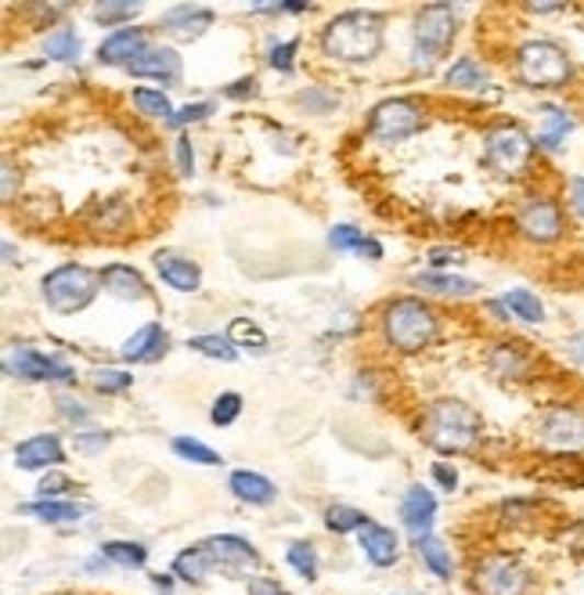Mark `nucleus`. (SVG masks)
<instances>
[{
  "label": "nucleus",
  "instance_id": "obj_1",
  "mask_svg": "<svg viewBox=\"0 0 584 595\" xmlns=\"http://www.w3.org/2000/svg\"><path fill=\"white\" fill-rule=\"evenodd\" d=\"M480 419L476 408H469L465 401H434L423 415V437L429 448H437L440 454H462L473 451L480 440Z\"/></svg>",
  "mask_w": 584,
  "mask_h": 595
},
{
  "label": "nucleus",
  "instance_id": "obj_2",
  "mask_svg": "<svg viewBox=\"0 0 584 595\" xmlns=\"http://www.w3.org/2000/svg\"><path fill=\"white\" fill-rule=\"evenodd\" d=\"M322 47L328 58L339 61H368L383 47V19L372 11H347L325 25Z\"/></svg>",
  "mask_w": 584,
  "mask_h": 595
},
{
  "label": "nucleus",
  "instance_id": "obj_3",
  "mask_svg": "<svg viewBox=\"0 0 584 595\" xmlns=\"http://www.w3.org/2000/svg\"><path fill=\"white\" fill-rule=\"evenodd\" d=\"M437 336V314L426 307L423 300L401 296L386 303L383 311V339L401 353H415L434 344Z\"/></svg>",
  "mask_w": 584,
  "mask_h": 595
},
{
  "label": "nucleus",
  "instance_id": "obj_4",
  "mask_svg": "<svg viewBox=\"0 0 584 595\" xmlns=\"http://www.w3.org/2000/svg\"><path fill=\"white\" fill-rule=\"evenodd\" d=\"M516 76L535 91H560L574 80V61L555 41H527L516 50Z\"/></svg>",
  "mask_w": 584,
  "mask_h": 595
},
{
  "label": "nucleus",
  "instance_id": "obj_5",
  "mask_svg": "<svg viewBox=\"0 0 584 595\" xmlns=\"http://www.w3.org/2000/svg\"><path fill=\"white\" fill-rule=\"evenodd\" d=\"M454 33H459V19H454V8L448 4H429L418 11L415 19V58L412 66L429 72L437 66V58L451 47Z\"/></svg>",
  "mask_w": 584,
  "mask_h": 595
},
{
  "label": "nucleus",
  "instance_id": "obj_6",
  "mask_svg": "<svg viewBox=\"0 0 584 595\" xmlns=\"http://www.w3.org/2000/svg\"><path fill=\"white\" fill-rule=\"evenodd\" d=\"M98 296V274L80 268V263H61L44 278V300L50 311L76 314Z\"/></svg>",
  "mask_w": 584,
  "mask_h": 595
},
{
  "label": "nucleus",
  "instance_id": "obj_7",
  "mask_svg": "<svg viewBox=\"0 0 584 595\" xmlns=\"http://www.w3.org/2000/svg\"><path fill=\"white\" fill-rule=\"evenodd\" d=\"M535 148H538V142L516 123L491 126V131L484 134V159L505 177L524 173L530 167V159H535Z\"/></svg>",
  "mask_w": 584,
  "mask_h": 595
},
{
  "label": "nucleus",
  "instance_id": "obj_8",
  "mask_svg": "<svg viewBox=\"0 0 584 595\" xmlns=\"http://www.w3.org/2000/svg\"><path fill=\"white\" fill-rule=\"evenodd\" d=\"M423 109L415 105L412 98H386L379 101V105L372 109V120H368V134L375 137V142H404V137H412L423 131Z\"/></svg>",
  "mask_w": 584,
  "mask_h": 595
},
{
  "label": "nucleus",
  "instance_id": "obj_9",
  "mask_svg": "<svg viewBox=\"0 0 584 595\" xmlns=\"http://www.w3.org/2000/svg\"><path fill=\"white\" fill-rule=\"evenodd\" d=\"M538 440L544 451L555 454H581L584 451V412L560 404V408H549L538 423Z\"/></svg>",
  "mask_w": 584,
  "mask_h": 595
},
{
  "label": "nucleus",
  "instance_id": "obj_10",
  "mask_svg": "<svg viewBox=\"0 0 584 595\" xmlns=\"http://www.w3.org/2000/svg\"><path fill=\"white\" fill-rule=\"evenodd\" d=\"M473 585L480 595H527L530 588V571L516 555H487V560L476 563V577Z\"/></svg>",
  "mask_w": 584,
  "mask_h": 595
},
{
  "label": "nucleus",
  "instance_id": "obj_11",
  "mask_svg": "<svg viewBox=\"0 0 584 595\" xmlns=\"http://www.w3.org/2000/svg\"><path fill=\"white\" fill-rule=\"evenodd\" d=\"M516 227H519V235L538 246H549L555 238H563V232H566L560 202L549 195H530L524 206L516 210Z\"/></svg>",
  "mask_w": 584,
  "mask_h": 595
},
{
  "label": "nucleus",
  "instance_id": "obj_12",
  "mask_svg": "<svg viewBox=\"0 0 584 595\" xmlns=\"http://www.w3.org/2000/svg\"><path fill=\"white\" fill-rule=\"evenodd\" d=\"M4 369L11 375H22V379H36V383H72V369L66 361L58 358H47V353L33 350V347H22L8 358Z\"/></svg>",
  "mask_w": 584,
  "mask_h": 595
},
{
  "label": "nucleus",
  "instance_id": "obj_13",
  "mask_svg": "<svg viewBox=\"0 0 584 595\" xmlns=\"http://www.w3.org/2000/svg\"><path fill=\"white\" fill-rule=\"evenodd\" d=\"M213 25V11L210 8H202V4H181V8H173L162 15L159 22V30L173 36V41H181V44H192L199 41L202 33H206Z\"/></svg>",
  "mask_w": 584,
  "mask_h": 595
},
{
  "label": "nucleus",
  "instance_id": "obj_14",
  "mask_svg": "<svg viewBox=\"0 0 584 595\" xmlns=\"http://www.w3.org/2000/svg\"><path fill=\"white\" fill-rule=\"evenodd\" d=\"M148 50V36L145 30H134V25H123V30L109 33L98 47L101 66H131L134 58H142Z\"/></svg>",
  "mask_w": 584,
  "mask_h": 595
},
{
  "label": "nucleus",
  "instance_id": "obj_15",
  "mask_svg": "<svg viewBox=\"0 0 584 595\" xmlns=\"http://www.w3.org/2000/svg\"><path fill=\"white\" fill-rule=\"evenodd\" d=\"M202 546L210 549L213 563H217L221 571H249V566L260 563V552L238 535H217V538L202 541Z\"/></svg>",
  "mask_w": 584,
  "mask_h": 595
},
{
  "label": "nucleus",
  "instance_id": "obj_16",
  "mask_svg": "<svg viewBox=\"0 0 584 595\" xmlns=\"http://www.w3.org/2000/svg\"><path fill=\"white\" fill-rule=\"evenodd\" d=\"M61 462H66V451H61V440L55 434L30 437L15 448L19 470H47V465H61Z\"/></svg>",
  "mask_w": 584,
  "mask_h": 595
},
{
  "label": "nucleus",
  "instance_id": "obj_17",
  "mask_svg": "<svg viewBox=\"0 0 584 595\" xmlns=\"http://www.w3.org/2000/svg\"><path fill=\"white\" fill-rule=\"evenodd\" d=\"M401 520L415 535V541L429 538V527L437 520V498L426 487H412L401 502Z\"/></svg>",
  "mask_w": 584,
  "mask_h": 595
},
{
  "label": "nucleus",
  "instance_id": "obj_18",
  "mask_svg": "<svg viewBox=\"0 0 584 595\" xmlns=\"http://www.w3.org/2000/svg\"><path fill=\"white\" fill-rule=\"evenodd\" d=\"M134 76H148V80L159 83H177L181 80V55H173L170 47H148L142 58H134L131 66Z\"/></svg>",
  "mask_w": 584,
  "mask_h": 595
},
{
  "label": "nucleus",
  "instance_id": "obj_19",
  "mask_svg": "<svg viewBox=\"0 0 584 595\" xmlns=\"http://www.w3.org/2000/svg\"><path fill=\"white\" fill-rule=\"evenodd\" d=\"M156 271L162 274V282L177 289V293H195L202 285L199 263H192L188 257H177V252H156Z\"/></svg>",
  "mask_w": 584,
  "mask_h": 595
},
{
  "label": "nucleus",
  "instance_id": "obj_20",
  "mask_svg": "<svg viewBox=\"0 0 584 595\" xmlns=\"http://www.w3.org/2000/svg\"><path fill=\"white\" fill-rule=\"evenodd\" d=\"M101 285H105V293H112L116 300H148V282L142 271L126 268V263H109L105 271H101Z\"/></svg>",
  "mask_w": 584,
  "mask_h": 595
},
{
  "label": "nucleus",
  "instance_id": "obj_21",
  "mask_svg": "<svg viewBox=\"0 0 584 595\" xmlns=\"http://www.w3.org/2000/svg\"><path fill=\"white\" fill-rule=\"evenodd\" d=\"M227 487H232V495L238 502H249V505H271L278 487L271 484L263 473H252V470H235L232 480H227Z\"/></svg>",
  "mask_w": 584,
  "mask_h": 595
},
{
  "label": "nucleus",
  "instance_id": "obj_22",
  "mask_svg": "<svg viewBox=\"0 0 584 595\" xmlns=\"http://www.w3.org/2000/svg\"><path fill=\"white\" fill-rule=\"evenodd\" d=\"M162 353H167V333L151 322V325H142L137 333L123 344V358L126 361H159Z\"/></svg>",
  "mask_w": 584,
  "mask_h": 595
},
{
  "label": "nucleus",
  "instance_id": "obj_23",
  "mask_svg": "<svg viewBox=\"0 0 584 595\" xmlns=\"http://www.w3.org/2000/svg\"><path fill=\"white\" fill-rule=\"evenodd\" d=\"M401 541H397V535H393L390 527H379V524H368L364 530H361V552L372 560L375 566H393L397 563V549Z\"/></svg>",
  "mask_w": 584,
  "mask_h": 595
},
{
  "label": "nucleus",
  "instance_id": "obj_24",
  "mask_svg": "<svg viewBox=\"0 0 584 595\" xmlns=\"http://www.w3.org/2000/svg\"><path fill=\"white\" fill-rule=\"evenodd\" d=\"M491 372L502 375V379H527L530 372H535V361H530L527 350H519L516 344H498L491 350Z\"/></svg>",
  "mask_w": 584,
  "mask_h": 595
},
{
  "label": "nucleus",
  "instance_id": "obj_25",
  "mask_svg": "<svg viewBox=\"0 0 584 595\" xmlns=\"http://www.w3.org/2000/svg\"><path fill=\"white\" fill-rule=\"evenodd\" d=\"M415 285L423 289V293H434V296H451V300H465L476 293V282H469V278H459V274H440V271H426L415 278Z\"/></svg>",
  "mask_w": 584,
  "mask_h": 595
},
{
  "label": "nucleus",
  "instance_id": "obj_26",
  "mask_svg": "<svg viewBox=\"0 0 584 595\" xmlns=\"http://www.w3.org/2000/svg\"><path fill=\"white\" fill-rule=\"evenodd\" d=\"M574 131V116H566V109L560 105H544L541 109V131H538V148H549L555 151L563 142H566V134Z\"/></svg>",
  "mask_w": 584,
  "mask_h": 595
},
{
  "label": "nucleus",
  "instance_id": "obj_27",
  "mask_svg": "<svg viewBox=\"0 0 584 595\" xmlns=\"http://www.w3.org/2000/svg\"><path fill=\"white\" fill-rule=\"evenodd\" d=\"M213 571H217V563H213V555H210L206 546L184 549V552L173 560V574L181 577V581H192V585H199V581H206Z\"/></svg>",
  "mask_w": 584,
  "mask_h": 595
},
{
  "label": "nucleus",
  "instance_id": "obj_28",
  "mask_svg": "<svg viewBox=\"0 0 584 595\" xmlns=\"http://www.w3.org/2000/svg\"><path fill=\"white\" fill-rule=\"evenodd\" d=\"M328 246H333V249H350V252H361V257H368V260H379V257H383V246H379L375 238L361 235L358 227H350V224H339V227H333V232H328Z\"/></svg>",
  "mask_w": 584,
  "mask_h": 595
},
{
  "label": "nucleus",
  "instance_id": "obj_29",
  "mask_svg": "<svg viewBox=\"0 0 584 595\" xmlns=\"http://www.w3.org/2000/svg\"><path fill=\"white\" fill-rule=\"evenodd\" d=\"M22 513H25V516H36V520H44V524H72V520H80V516H83L80 505L55 502V498H36V502H30V505H22Z\"/></svg>",
  "mask_w": 584,
  "mask_h": 595
},
{
  "label": "nucleus",
  "instance_id": "obj_30",
  "mask_svg": "<svg viewBox=\"0 0 584 595\" xmlns=\"http://www.w3.org/2000/svg\"><path fill=\"white\" fill-rule=\"evenodd\" d=\"M505 311H509V318H519L527 325H541L544 322V303L530 293V289H513V293L502 296Z\"/></svg>",
  "mask_w": 584,
  "mask_h": 595
},
{
  "label": "nucleus",
  "instance_id": "obj_31",
  "mask_svg": "<svg viewBox=\"0 0 584 595\" xmlns=\"http://www.w3.org/2000/svg\"><path fill=\"white\" fill-rule=\"evenodd\" d=\"M418 546V555H423V563L429 566V574L434 577H440V581H448L451 574H454V560H451V552H448V546H443L440 538H423V541H415Z\"/></svg>",
  "mask_w": 584,
  "mask_h": 595
},
{
  "label": "nucleus",
  "instance_id": "obj_32",
  "mask_svg": "<svg viewBox=\"0 0 584 595\" xmlns=\"http://www.w3.org/2000/svg\"><path fill=\"white\" fill-rule=\"evenodd\" d=\"M443 83L459 87V91H476V87L487 83V69L480 66L476 58H459L448 72H443Z\"/></svg>",
  "mask_w": 584,
  "mask_h": 595
},
{
  "label": "nucleus",
  "instance_id": "obj_33",
  "mask_svg": "<svg viewBox=\"0 0 584 595\" xmlns=\"http://www.w3.org/2000/svg\"><path fill=\"white\" fill-rule=\"evenodd\" d=\"M101 560L116 566H145L148 549L137 546V541H105V546H101Z\"/></svg>",
  "mask_w": 584,
  "mask_h": 595
},
{
  "label": "nucleus",
  "instance_id": "obj_34",
  "mask_svg": "<svg viewBox=\"0 0 584 595\" xmlns=\"http://www.w3.org/2000/svg\"><path fill=\"white\" fill-rule=\"evenodd\" d=\"M368 524V516L361 509H350V505H333V509L325 513V527L328 530H336V535H350V530H364Z\"/></svg>",
  "mask_w": 584,
  "mask_h": 595
},
{
  "label": "nucleus",
  "instance_id": "obj_35",
  "mask_svg": "<svg viewBox=\"0 0 584 595\" xmlns=\"http://www.w3.org/2000/svg\"><path fill=\"white\" fill-rule=\"evenodd\" d=\"M173 451L181 454L184 462H195V465H221L224 462L217 451H213L210 445H202V440H195V437H177Z\"/></svg>",
  "mask_w": 584,
  "mask_h": 595
},
{
  "label": "nucleus",
  "instance_id": "obj_36",
  "mask_svg": "<svg viewBox=\"0 0 584 595\" xmlns=\"http://www.w3.org/2000/svg\"><path fill=\"white\" fill-rule=\"evenodd\" d=\"M44 55L55 58V61H72L76 55H80V36H76L72 30H55L44 41Z\"/></svg>",
  "mask_w": 584,
  "mask_h": 595
},
{
  "label": "nucleus",
  "instance_id": "obj_37",
  "mask_svg": "<svg viewBox=\"0 0 584 595\" xmlns=\"http://www.w3.org/2000/svg\"><path fill=\"white\" fill-rule=\"evenodd\" d=\"M285 560H289V566L300 577H307V581L317 577V552H314L311 541H292L289 552H285Z\"/></svg>",
  "mask_w": 584,
  "mask_h": 595
},
{
  "label": "nucleus",
  "instance_id": "obj_38",
  "mask_svg": "<svg viewBox=\"0 0 584 595\" xmlns=\"http://www.w3.org/2000/svg\"><path fill=\"white\" fill-rule=\"evenodd\" d=\"M195 353H202V358H213V361H235V347L227 336H195L192 344Z\"/></svg>",
  "mask_w": 584,
  "mask_h": 595
},
{
  "label": "nucleus",
  "instance_id": "obj_39",
  "mask_svg": "<svg viewBox=\"0 0 584 595\" xmlns=\"http://www.w3.org/2000/svg\"><path fill=\"white\" fill-rule=\"evenodd\" d=\"M134 105L145 112V116H162V120H173V109L162 91H148V87H137L134 91Z\"/></svg>",
  "mask_w": 584,
  "mask_h": 595
},
{
  "label": "nucleus",
  "instance_id": "obj_40",
  "mask_svg": "<svg viewBox=\"0 0 584 595\" xmlns=\"http://www.w3.org/2000/svg\"><path fill=\"white\" fill-rule=\"evenodd\" d=\"M227 339L238 347H252V350H268V336L260 333L257 325L246 322V318H235L232 328H227Z\"/></svg>",
  "mask_w": 584,
  "mask_h": 595
},
{
  "label": "nucleus",
  "instance_id": "obj_41",
  "mask_svg": "<svg viewBox=\"0 0 584 595\" xmlns=\"http://www.w3.org/2000/svg\"><path fill=\"white\" fill-rule=\"evenodd\" d=\"M238 415H243V397H238V394H221L217 404H213L210 419L217 423V426H232Z\"/></svg>",
  "mask_w": 584,
  "mask_h": 595
},
{
  "label": "nucleus",
  "instance_id": "obj_42",
  "mask_svg": "<svg viewBox=\"0 0 584 595\" xmlns=\"http://www.w3.org/2000/svg\"><path fill=\"white\" fill-rule=\"evenodd\" d=\"M137 11H142V4H112V0H105V4H94V8H91V15H94L98 22L112 25V22H126V19H134Z\"/></svg>",
  "mask_w": 584,
  "mask_h": 595
},
{
  "label": "nucleus",
  "instance_id": "obj_43",
  "mask_svg": "<svg viewBox=\"0 0 584 595\" xmlns=\"http://www.w3.org/2000/svg\"><path fill=\"white\" fill-rule=\"evenodd\" d=\"M134 383L131 372H120V369H101L94 372V386L101 390V394H123L126 386Z\"/></svg>",
  "mask_w": 584,
  "mask_h": 595
},
{
  "label": "nucleus",
  "instance_id": "obj_44",
  "mask_svg": "<svg viewBox=\"0 0 584 595\" xmlns=\"http://www.w3.org/2000/svg\"><path fill=\"white\" fill-rule=\"evenodd\" d=\"M213 112V105L210 101H195V105H184L181 112H173V120H170V126H184V123H195V120H206Z\"/></svg>",
  "mask_w": 584,
  "mask_h": 595
},
{
  "label": "nucleus",
  "instance_id": "obj_45",
  "mask_svg": "<svg viewBox=\"0 0 584 595\" xmlns=\"http://www.w3.org/2000/svg\"><path fill=\"white\" fill-rule=\"evenodd\" d=\"M109 440H112V434H76V451H83V454H98V451H105L109 448Z\"/></svg>",
  "mask_w": 584,
  "mask_h": 595
},
{
  "label": "nucleus",
  "instance_id": "obj_46",
  "mask_svg": "<svg viewBox=\"0 0 584 595\" xmlns=\"http://www.w3.org/2000/svg\"><path fill=\"white\" fill-rule=\"evenodd\" d=\"M76 484L66 476H44L41 480V487H36V495L41 498H55V495H66V491H72Z\"/></svg>",
  "mask_w": 584,
  "mask_h": 595
},
{
  "label": "nucleus",
  "instance_id": "obj_47",
  "mask_svg": "<svg viewBox=\"0 0 584 595\" xmlns=\"http://www.w3.org/2000/svg\"><path fill=\"white\" fill-rule=\"evenodd\" d=\"M292 55H296V41H289V44H278L271 50V66L278 72H292Z\"/></svg>",
  "mask_w": 584,
  "mask_h": 595
},
{
  "label": "nucleus",
  "instance_id": "obj_48",
  "mask_svg": "<svg viewBox=\"0 0 584 595\" xmlns=\"http://www.w3.org/2000/svg\"><path fill=\"white\" fill-rule=\"evenodd\" d=\"M249 595H289L278 581H271V577H249Z\"/></svg>",
  "mask_w": 584,
  "mask_h": 595
},
{
  "label": "nucleus",
  "instance_id": "obj_49",
  "mask_svg": "<svg viewBox=\"0 0 584 595\" xmlns=\"http://www.w3.org/2000/svg\"><path fill=\"white\" fill-rule=\"evenodd\" d=\"M177 170H181V173L195 170V151H192V142H188V137L177 142Z\"/></svg>",
  "mask_w": 584,
  "mask_h": 595
},
{
  "label": "nucleus",
  "instance_id": "obj_50",
  "mask_svg": "<svg viewBox=\"0 0 584 595\" xmlns=\"http://www.w3.org/2000/svg\"><path fill=\"white\" fill-rule=\"evenodd\" d=\"M429 263H434V268H451V263H465V257L459 249H434L429 252Z\"/></svg>",
  "mask_w": 584,
  "mask_h": 595
},
{
  "label": "nucleus",
  "instance_id": "obj_51",
  "mask_svg": "<svg viewBox=\"0 0 584 595\" xmlns=\"http://www.w3.org/2000/svg\"><path fill=\"white\" fill-rule=\"evenodd\" d=\"M300 101H303V105H314L317 112H328V109L336 105V98H333V94H322V91H303Z\"/></svg>",
  "mask_w": 584,
  "mask_h": 595
},
{
  "label": "nucleus",
  "instance_id": "obj_52",
  "mask_svg": "<svg viewBox=\"0 0 584 595\" xmlns=\"http://www.w3.org/2000/svg\"><path fill=\"white\" fill-rule=\"evenodd\" d=\"M570 210L584 221V177H574V181H570Z\"/></svg>",
  "mask_w": 584,
  "mask_h": 595
},
{
  "label": "nucleus",
  "instance_id": "obj_53",
  "mask_svg": "<svg viewBox=\"0 0 584 595\" xmlns=\"http://www.w3.org/2000/svg\"><path fill=\"white\" fill-rule=\"evenodd\" d=\"M434 476H437V484L448 487V491H454V484H459V473H454L451 465H443V462L434 465Z\"/></svg>",
  "mask_w": 584,
  "mask_h": 595
},
{
  "label": "nucleus",
  "instance_id": "obj_54",
  "mask_svg": "<svg viewBox=\"0 0 584 595\" xmlns=\"http://www.w3.org/2000/svg\"><path fill=\"white\" fill-rule=\"evenodd\" d=\"M257 94V80H238L235 87H224V98H252Z\"/></svg>",
  "mask_w": 584,
  "mask_h": 595
},
{
  "label": "nucleus",
  "instance_id": "obj_55",
  "mask_svg": "<svg viewBox=\"0 0 584 595\" xmlns=\"http://www.w3.org/2000/svg\"><path fill=\"white\" fill-rule=\"evenodd\" d=\"M570 353H574V361L577 364H584V333H574V336H570Z\"/></svg>",
  "mask_w": 584,
  "mask_h": 595
},
{
  "label": "nucleus",
  "instance_id": "obj_56",
  "mask_svg": "<svg viewBox=\"0 0 584 595\" xmlns=\"http://www.w3.org/2000/svg\"><path fill=\"white\" fill-rule=\"evenodd\" d=\"M58 408H61V412H66V415H69V419H87V408H80V404H76V408H72V404H66V401H61V404H58Z\"/></svg>",
  "mask_w": 584,
  "mask_h": 595
},
{
  "label": "nucleus",
  "instance_id": "obj_57",
  "mask_svg": "<svg viewBox=\"0 0 584 595\" xmlns=\"http://www.w3.org/2000/svg\"><path fill=\"white\" fill-rule=\"evenodd\" d=\"M530 11H538V15H555V11H563V4H530Z\"/></svg>",
  "mask_w": 584,
  "mask_h": 595
},
{
  "label": "nucleus",
  "instance_id": "obj_58",
  "mask_svg": "<svg viewBox=\"0 0 584 595\" xmlns=\"http://www.w3.org/2000/svg\"><path fill=\"white\" fill-rule=\"evenodd\" d=\"M151 585H156L159 592H170V588H173V581H170V577H151Z\"/></svg>",
  "mask_w": 584,
  "mask_h": 595
}]
</instances>
